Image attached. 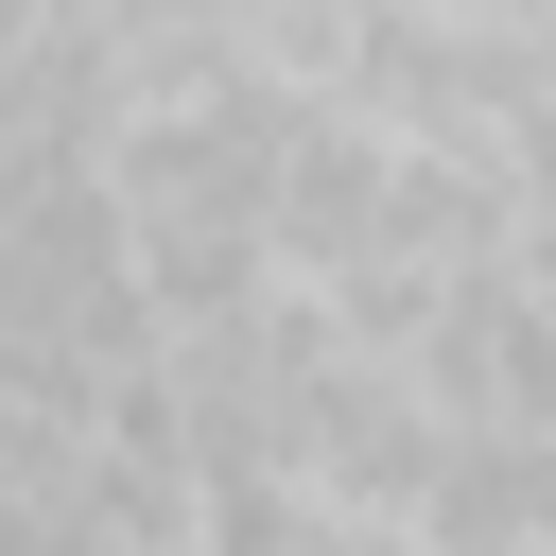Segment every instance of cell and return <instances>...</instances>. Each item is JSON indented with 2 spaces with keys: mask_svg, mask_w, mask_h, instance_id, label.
<instances>
[]
</instances>
